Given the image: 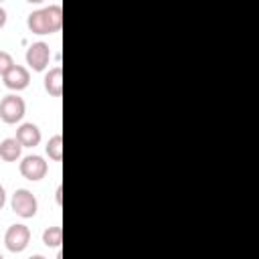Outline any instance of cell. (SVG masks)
Segmentation results:
<instances>
[{"mask_svg": "<svg viewBox=\"0 0 259 259\" xmlns=\"http://www.w3.org/2000/svg\"><path fill=\"white\" fill-rule=\"evenodd\" d=\"M4 202H6V192H4V188L0 186V208L4 206Z\"/></svg>", "mask_w": 259, "mask_h": 259, "instance_id": "cell-15", "label": "cell"}, {"mask_svg": "<svg viewBox=\"0 0 259 259\" xmlns=\"http://www.w3.org/2000/svg\"><path fill=\"white\" fill-rule=\"evenodd\" d=\"M20 152H22V146L16 138H6L0 142V158L4 162H16L20 158Z\"/></svg>", "mask_w": 259, "mask_h": 259, "instance_id": "cell-10", "label": "cell"}, {"mask_svg": "<svg viewBox=\"0 0 259 259\" xmlns=\"http://www.w3.org/2000/svg\"><path fill=\"white\" fill-rule=\"evenodd\" d=\"M42 243L47 247H59L63 243V229L61 227H49L45 233H42Z\"/></svg>", "mask_w": 259, "mask_h": 259, "instance_id": "cell-12", "label": "cell"}, {"mask_svg": "<svg viewBox=\"0 0 259 259\" xmlns=\"http://www.w3.org/2000/svg\"><path fill=\"white\" fill-rule=\"evenodd\" d=\"M16 140L20 142L22 148H34L40 142V130L34 123H30V121L28 123H22L16 130Z\"/></svg>", "mask_w": 259, "mask_h": 259, "instance_id": "cell-8", "label": "cell"}, {"mask_svg": "<svg viewBox=\"0 0 259 259\" xmlns=\"http://www.w3.org/2000/svg\"><path fill=\"white\" fill-rule=\"evenodd\" d=\"M0 259H4V257H2V255H0Z\"/></svg>", "mask_w": 259, "mask_h": 259, "instance_id": "cell-18", "label": "cell"}, {"mask_svg": "<svg viewBox=\"0 0 259 259\" xmlns=\"http://www.w3.org/2000/svg\"><path fill=\"white\" fill-rule=\"evenodd\" d=\"M49 166L47 162L40 158V156H26L22 162H20V174L26 178V180H40L45 178Z\"/></svg>", "mask_w": 259, "mask_h": 259, "instance_id": "cell-6", "label": "cell"}, {"mask_svg": "<svg viewBox=\"0 0 259 259\" xmlns=\"http://www.w3.org/2000/svg\"><path fill=\"white\" fill-rule=\"evenodd\" d=\"M24 111H26V103L22 97H18L14 93L2 97V101H0V119L2 121L16 123L24 117Z\"/></svg>", "mask_w": 259, "mask_h": 259, "instance_id": "cell-2", "label": "cell"}, {"mask_svg": "<svg viewBox=\"0 0 259 259\" xmlns=\"http://www.w3.org/2000/svg\"><path fill=\"white\" fill-rule=\"evenodd\" d=\"M55 200L61 204V188H57V196H55Z\"/></svg>", "mask_w": 259, "mask_h": 259, "instance_id": "cell-16", "label": "cell"}, {"mask_svg": "<svg viewBox=\"0 0 259 259\" xmlns=\"http://www.w3.org/2000/svg\"><path fill=\"white\" fill-rule=\"evenodd\" d=\"M4 24H6V10L0 6V28H2Z\"/></svg>", "mask_w": 259, "mask_h": 259, "instance_id": "cell-14", "label": "cell"}, {"mask_svg": "<svg viewBox=\"0 0 259 259\" xmlns=\"http://www.w3.org/2000/svg\"><path fill=\"white\" fill-rule=\"evenodd\" d=\"M47 154H49V158L55 160V162H61V160H63V136H61V134L53 136V138L47 142Z\"/></svg>", "mask_w": 259, "mask_h": 259, "instance_id": "cell-11", "label": "cell"}, {"mask_svg": "<svg viewBox=\"0 0 259 259\" xmlns=\"http://www.w3.org/2000/svg\"><path fill=\"white\" fill-rule=\"evenodd\" d=\"M45 89L49 95L61 97V93H63V69L61 67L49 69V73L45 75Z\"/></svg>", "mask_w": 259, "mask_h": 259, "instance_id": "cell-9", "label": "cell"}, {"mask_svg": "<svg viewBox=\"0 0 259 259\" xmlns=\"http://www.w3.org/2000/svg\"><path fill=\"white\" fill-rule=\"evenodd\" d=\"M28 259H45L42 255H32V257H28Z\"/></svg>", "mask_w": 259, "mask_h": 259, "instance_id": "cell-17", "label": "cell"}, {"mask_svg": "<svg viewBox=\"0 0 259 259\" xmlns=\"http://www.w3.org/2000/svg\"><path fill=\"white\" fill-rule=\"evenodd\" d=\"M4 243H6V249L12 251V253H20L28 247L30 243V229L26 225H12L8 227L6 235H4Z\"/></svg>", "mask_w": 259, "mask_h": 259, "instance_id": "cell-4", "label": "cell"}, {"mask_svg": "<svg viewBox=\"0 0 259 259\" xmlns=\"http://www.w3.org/2000/svg\"><path fill=\"white\" fill-rule=\"evenodd\" d=\"M12 210L18 214V217H22V219H30V217H34L36 214V210H38V202H36V196L30 192V190H26V188H18L14 194H12Z\"/></svg>", "mask_w": 259, "mask_h": 259, "instance_id": "cell-3", "label": "cell"}, {"mask_svg": "<svg viewBox=\"0 0 259 259\" xmlns=\"http://www.w3.org/2000/svg\"><path fill=\"white\" fill-rule=\"evenodd\" d=\"M2 79H4V85H6L8 89H12V91H20V89L28 87V83H30V73H28L26 67H22V65H14L6 75H2Z\"/></svg>", "mask_w": 259, "mask_h": 259, "instance_id": "cell-7", "label": "cell"}, {"mask_svg": "<svg viewBox=\"0 0 259 259\" xmlns=\"http://www.w3.org/2000/svg\"><path fill=\"white\" fill-rule=\"evenodd\" d=\"M30 32L34 34H53L63 24V10L59 4H51L40 10H32L26 18Z\"/></svg>", "mask_w": 259, "mask_h": 259, "instance_id": "cell-1", "label": "cell"}, {"mask_svg": "<svg viewBox=\"0 0 259 259\" xmlns=\"http://www.w3.org/2000/svg\"><path fill=\"white\" fill-rule=\"evenodd\" d=\"M51 61V47L47 42H32L26 49V65L32 71H45V67Z\"/></svg>", "mask_w": 259, "mask_h": 259, "instance_id": "cell-5", "label": "cell"}, {"mask_svg": "<svg viewBox=\"0 0 259 259\" xmlns=\"http://www.w3.org/2000/svg\"><path fill=\"white\" fill-rule=\"evenodd\" d=\"M12 67H14V59H12V55L6 53V51H0V75H6Z\"/></svg>", "mask_w": 259, "mask_h": 259, "instance_id": "cell-13", "label": "cell"}]
</instances>
